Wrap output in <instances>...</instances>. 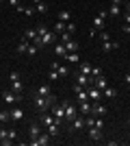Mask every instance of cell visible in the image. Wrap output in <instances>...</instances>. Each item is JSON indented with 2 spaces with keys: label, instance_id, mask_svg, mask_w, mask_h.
Here are the masks:
<instances>
[{
  "label": "cell",
  "instance_id": "9a60e30c",
  "mask_svg": "<svg viewBox=\"0 0 130 146\" xmlns=\"http://www.w3.org/2000/svg\"><path fill=\"white\" fill-rule=\"evenodd\" d=\"M54 55L59 57V59H65V55H67V50H65V44H54Z\"/></svg>",
  "mask_w": 130,
  "mask_h": 146
},
{
  "label": "cell",
  "instance_id": "ab89813d",
  "mask_svg": "<svg viewBox=\"0 0 130 146\" xmlns=\"http://www.w3.org/2000/svg\"><path fill=\"white\" fill-rule=\"evenodd\" d=\"M65 31H67V33H76V24L74 22H67V24H65Z\"/></svg>",
  "mask_w": 130,
  "mask_h": 146
},
{
  "label": "cell",
  "instance_id": "c3c4849f",
  "mask_svg": "<svg viewBox=\"0 0 130 146\" xmlns=\"http://www.w3.org/2000/svg\"><path fill=\"white\" fill-rule=\"evenodd\" d=\"M7 2H9V5H11V7H15V9H18V7H20V0H7Z\"/></svg>",
  "mask_w": 130,
  "mask_h": 146
},
{
  "label": "cell",
  "instance_id": "cb8c5ba5",
  "mask_svg": "<svg viewBox=\"0 0 130 146\" xmlns=\"http://www.w3.org/2000/svg\"><path fill=\"white\" fill-rule=\"evenodd\" d=\"M11 90L15 92V94H20V92L24 90V83H22V79H20V81H11Z\"/></svg>",
  "mask_w": 130,
  "mask_h": 146
},
{
  "label": "cell",
  "instance_id": "277c9868",
  "mask_svg": "<svg viewBox=\"0 0 130 146\" xmlns=\"http://www.w3.org/2000/svg\"><path fill=\"white\" fill-rule=\"evenodd\" d=\"M50 113L54 116V120L59 122V124H63V122H65V107H63V103H61V105L54 103L52 107H50Z\"/></svg>",
  "mask_w": 130,
  "mask_h": 146
},
{
  "label": "cell",
  "instance_id": "7402d4cb",
  "mask_svg": "<svg viewBox=\"0 0 130 146\" xmlns=\"http://www.w3.org/2000/svg\"><path fill=\"white\" fill-rule=\"evenodd\" d=\"M56 20H61V22L67 24V22H72V13H69L67 9H65V11H59V18H56Z\"/></svg>",
  "mask_w": 130,
  "mask_h": 146
},
{
  "label": "cell",
  "instance_id": "6da1fadb",
  "mask_svg": "<svg viewBox=\"0 0 130 146\" xmlns=\"http://www.w3.org/2000/svg\"><path fill=\"white\" fill-rule=\"evenodd\" d=\"M31 100H33V105L39 109V113L41 111H50V107L56 103V98L50 94V96H37V94H31Z\"/></svg>",
  "mask_w": 130,
  "mask_h": 146
},
{
  "label": "cell",
  "instance_id": "9c48e42d",
  "mask_svg": "<svg viewBox=\"0 0 130 146\" xmlns=\"http://www.w3.org/2000/svg\"><path fill=\"white\" fill-rule=\"evenodd\" d=\"M9 113H11V120H13V122L24 120V109H22V107H11V109H9Z\"/></svg>",
  "mask_w": 130,
  "mask_h": 146
},
{
  "label": "cell",
  "instance_id": "7c38bea8",
  "mask_svg": "<svg viewBox=\"0 0 130 146\" xmlns=\"http://www.w3.org/2000/svg\"><path fill=\"white\" fill-rule=\"evenodd\" d=\"M39 135H41V127H39L37 122H33L31 127H28V137H31V140H37Z\"/></svg>",
  "mask_w": 130,
  "mask_h": 146
},
{
  "label": "cell",
  "instance_id": "bcb514c9",
  "mask_svg": "<svg viewBox=\"0 0 130 146\" xmlns=\"http://www.w3.org/2000/svg\"><path fill=\"white\" fill-rule=\"evenodd\" d=\"M7 131H9V129H2V127H0V142L7 140Z\"/></svg>",
  "mask_w": 130,
  "mask_h": 146
},
{
  "label": "cell",
  "instance_id": "ac0fdd59",
  "mask_svg": "<svg viewBox=\"0 0 130 146\" xmlns=\"http://www.w3.org/2000/svg\"><path fill=\"white\" fill-rule=\"evenodd\" d=\"M78 111H80V116H89V113H91V100H87V103H80Z\"/></svg>",
  "mask_w": 130,
  "mask_h": 146
},
{
  "label": "cell",
  "instance_id": "603a6c76",
  "mask_svg": "<svg viewBox=\"0 0 130 146\" xmlns=\"http://www.w3.org/2000/svg\"><path fill=\"white\" fill-rule=\"evenodd\" d=\"M22 37H24V39H28V42H33V39L37 37V31H35V29H26Z\"/></svg>",
  "mask_w": 130,
  "mask_h": 146
},
{
  "label": "cell",
  "instance_id": "44dd1931",
  "mask_svg": "<svg viewBox=\"0 0 130 146\" xmlns=\"http://www.w3.org/2000/svg\"><path fill=\"white\" fill-rule=\"evenodd\" d=\"M33 94H37V96H50V87L48 85H39V87H35Z\"/></svg>",
  "mask_w": 130,
  "mask_h": 146
},
{
  "label": "cell",
  "instance_id": "8fae6325",
  "mask_svg": "<svg viewBox=\"0 0 130 146\" xmlns=\"http://www.w3.org/2000/svg\"><path fill=\"white\" fill-rule=\"evenodd\" d=\"M87 94H89V100H91V103H100V90L95 85L87 87Z\"/></svg>",
  "mask_w": 130,
  "mask_h": 146
},
{
  "label": "cell",
  "instance_id": "d4e9b609",
  "mask_svg": "<svg viewBox=\"0 0 130 146\" xmlns=\"http://www.w3.org/2000/svg\"><path fill=\"white\" fill-rule=\"evenodd\" d=\"M102 92H104V96H106V98H117V90H115V87H108V85H106Z\"/></svg>",
  "mask_w": 130,
  "mask_h": 146
},
{
  "label": "cell",
  "instance_id": "4dcf8cb0",
  "mask_svg": "<svg viewBox=\"0 0 130 146\" xmlns=\"http://www.w3.org/2000/svg\"><path fill=\"white\" fill-rule=\"evenodd\" d=\"M35 9H37V13H48V7L43 5V0H39V2H35Z\"/></svg>",
  "mask_w": 130,
  "mask_h": 146
},
{
  "label": "cell",
  "instance_id": "f6af8a7d",
  "mask_svg": "<svg viewBox=\"0 0 130 146\" xmlns=\"http://www.w3.org/2000/svg\"><path fill=\"white\" fill-rule=\"evenodd\" d=\"M22 76H20V72H11L9 74V81H20Z\"/></svg>",
  "mask_w": 130,
  "mask_h": 146
},
{
  "label": "cell",
  "instance_id": "f1b7e54d",
  "mask_svg": "<svg viewBox=\"0 0 130 146\" xmlns=\"http://www.w3.org/2000/svg\"><path fill=\"white\" fill-rule=\"evenodd\" d=\"M54 33H56V35H61V33H65V22H61V20H56V24H54Z\"/></svg>",
  "mask_w": 130,
  "mask_h": 146
},
{
  "label": "cell",
  "instance_id": "3957f363",
  "mask_svg": "<svg viewBox=\"0 0 130 146\" xmlns=\"http://www.w3.org/2000/svg\"><path fill=\"white\" fill-rule=\"evenodd\" d=\"M74 81L78 83V85H82V87H89V85H93V81H95V79H93L91 74H82L80 70H76V72H74Z\"/></svg>",
  "mask_w": 130,
  "mask_h": 146
},
{
  "label": "cell",
  "instance_id": "816d5d0a",
  "mask_svg": "<svg viewBox=\"0 0 130 146\" xmlns=\"http://www.w3.org/2000/svg\"><path fill=\"white\" fill-rule=\"evenodd\" d=\"M126 11H130V0H128V2H126Z\"/></svg>",
  "mask_w": 130,
  "mask_h": 146
},
{
  "label": "cell",
  "instance_id": "db71d44e",
  "mask_svg": "<svg viewBox=\"0 0 130 146\" xmlns=\"http://www.w3.org/2000/svg\"><path fill=\"white\" fill-rule=\"evenodd\" d=\"M35 2H39V0H33V5H35Z\"/></svg>",
  "mask_w": 130,
  "mask_h": 146
},
{
  "label": "cell",
  "instance_id": "f35d334b",
  "mask_svg": "<svg viewBox=\"0 0 130 146\" xmlns=\"http://www.w3.org/2000/svg\"><path fill=\"white\" fill-rule=\"evenodd\" d=\"M24 13H26V15H31V18H33V15L37 13V9H35V7H24Z\"/></svg>",
  "mask_w": 130,
  "mask_h": 146
},
{
  "label": "cell",
  "instance_id": "681fc988",
  "mask_svg": "<svg viewBox=\"0 0 130 146\" xmlns=\"http://www.w3.org/2000/svg\"><path fill=\"white\" fill-rule=\"evenodd\" d=\"M124 81H126V83L130 85V72H126V74H124Z\"/></svg>",
  "mask_w": 130,
  "mask_h": 146
},
{
  "label": "cell",
  "instance_id": "9f6ffc18",
  "mask_svg": "<svg viewBox=\"0 0 130 146\" xmlns=\"http://www.w3.org/2000/svg\"><path fill=\"white\" fill-rule=\"evenodd\" d=\"M128 127H130V120H128Z\"/></svg>",
  "mask_w": 130,
  "mask_h": 146
},
{
  "label": "cell",
  "instance_id": "4316f807",
  "mask_svg": "<svg viewBox=\"0 0 130 146\" xmlns=\"http://www.w3.org/2000/svg\"><path fill=\"white\" fill-rule=\"evenodd\" d=\"M65 50H67V52H76V50H78V42H74V39H69V42L65 44Z\"/></svg>",
  "mask_w": 130,
  "mask_h": 146
},
{
  "label": "cell",
  "instance_id": "d590c367",
  "mask_svg": "<svg viewBox=\"0 0 130 146\" xmlns=\"http://www.w3.org/2000/svg\"><path fill=\"white\" fill-rule=\"evenodd\" d=\"M7 137H9L11 142H15L18 140V131H15V129H9V131H7Z\"/></svg>",
  "mask_w": 130,
  "mask_h": 146
},
{
  "label": "cell",
  "instance_id": "7bdbcfd3",
  "mask_svg": "<svg viewBox=\"0 0 130 146\" xmlns=\"http://www.w3.org/2000/svg\"><path fill=\"white\" fill-rule=\"evenodd\" d=\"M93 127H98V129H104V120L95 116V122H93Z\"/></svg>",
  "mask_w": 130,
  "mask_h": 146
},
{
  "label": "cell",
  "instance_id": "f546056e",
  "mask_svg": "<svg viewBox=\"0 0 130 146\" xmlns=\"http://www.w3.org/2000/svg\"><path fill=\"white\" fill-rule=\"evenodd\" d=\"M28 46H31V42L22 37V42H20V46H18V52H26V50H28Z\"/></svg>",
  "mask_w": 130,
  "mask_h": 146
},
{
  "label": "cell",
  "instance_id": "d6a6232c",
  "mask_svg": "<svg viewBox=\"0 0 130 146\" xmlns=\"http://www.w3.org/2000/svg\"><path fill=\"white\" fill-rule=\"evenodd\" d=\"M65 59H67L69 63H78V61H80V59H78V55H76V52H67V55H65Z\"/></svg>",
  "mask_w": 130,
  "mask_h": 146
},
{
  "label": "cell",
  "instance_id": "7dc6e473",
  "mask_svg": "<svg viewBox=\"0 0 130 146\" xmlns=\"http://www.w3.org/2000/svg\"><path fill=\"white\" fill-rule=\"evenodd\" d=\"M122 18H124V22H126V24H130V11L122 13Z\"/></svg>",
  "mask_w": 130,
  "mask_h": 146
},
{
  "label": "cell",
  "instance_id": "ba28073f",
  "mask_svg": "<svg viewBox=\"0 0 130 146\" xmlns=\"http://www.w3.org/2000/svg\"><path fill=\"white\" fill-rule=\"evenodd\" d=\"M91 116H98V118H104L106 116V107L100 103H91Z\"/></svg>",
  "mask_w": 130,
  "mask_h": 146
},
{
  "label": "cell",
  "instance_id": "484cf974",
  "mask_svg": "<svg viewBox=\"0 0 130 146\" xmlns=\"http://www.w3.org/2000/svg\"><path fill=\"white\" fill-rule=\"evenodd\" d=\"M93 29H95V31H104V18H100V15H98V18H93Z\"/></svg>",
  "mask_w": 130,
  "mask_h": 146
},
{
  "label": "cell",
  "instance_id": "4fadbf2b",
  "mask_svg": "<svg viewBox=\"0 0 130 146\" xmlns=\"http://www.w3.org/2000/svg\"><path fill=\"white\" fill-rule=\"evenodd\" d=\"M46 131H48V133L52 135V137H59V135H61V124L52 122V124H48V127H46Z\"/></svg>",
  "mask_w": 130,
  "mask_h": 146
},
{
  "label": "cell",
  "instance_id": "e575fe53",
  "mask_svg": "<svg viewBox=\"0 0 130 146\" xmlns=\"http://www.w3.org/2000/svg\"><path fill=\"white\" fill-rule=\"evenodd\" d=\"M48 79H50V81H59L61 76H59V72H56V70H52V68H50V70H48Z\"/></svg>",
  "mask_w": 130,
  "mask_h": 146
},
{
  "label": "cell",
  "instance_id": "11a10c76",
  "mask_svg": "<svg viewBox=\"0 0 130 146\" xmlns=\"http://www.w3.org/2000/svg\"><path fill=\"white\" fill-rule=\"evenodd\" d=\"M2 2H5V0H0V5H2Z\"/></svg>",
  "mask_w": 130,
  "mask_h": 146
},
{
  "label": "cell",
  "instance_id": "b9f144b4",
  "mask_svg": "<svg viewBox=\"0 0 130 146\" xmlns=\"http://www.w3.org/2000/svg\"><path fill=\"white\" fill-rule=\"evenodd\" d=\"M91 76L95 79V76H102V68H91Z\"/></svg>",
  "mask_w": 130,
  "mask_h": 146
},
{
  "label": "cell",
  "instance_id": "7a4b0ae2",
  "mask_svg": "<svg viewBox=\"0 0 130 146\" xmlns=\"http://www.w3.org/2000/svg\"><path fill=\"white\" fill-rule=\"evenodd\" d=\"M63 107H65V122H72L80 111H78V107H76V103H72V100H65L63 103Z\"/></svg>",
  "mask_w": 130,
  "mask_h": 146
},
{
  "label": "cell",
  "instance_id": "6f0895ef",
  "mask_svg": "<svg viewBox=\"0 0 130 146\" xmlns=\"http://www.w3.org/2000/svg\"><path fill=\"white\" fill-rule=\"evenodd\" d=\"M113 2H117V0H113Z\"/></svg>",
  "mask_w": 130,
  "mask_h": 146
},
{
  "label": "cell",
  "instance_id": "74e56055",
  "mask_svg": "<svg viewBox=\"0 0 130 146\" xmlns=\"http://www.w3.org/2000/svg\"><path fill=\"white\" fill-rule=\"evenodd\" d=\"M35 31H37V35H46V33H48L46 24H37V26H35Z\"/></svg>",
  "mask_w": 130,
  "mask_h": 146
},
{
  "label": "cell",
  "instance_id": "8992f818",
  "mask_svg": "<svg viewBox=\"0 0 130 146\" xmlns=\"http://www.w3.org/2000/svg\"><path fill=\"white\" fill-rule=\"evenodd\" d=\"M2 100L7 105H13V103H20V94H15L13 90H5L2 92Z\"/></svg>",
  "mask_w": 130,
  "mask_h": 146
},
{
  "label": "cell",
  "instance_id": "52a82bcc",
  "mask_svg": "<svg viewBox=\"0 0 130 146\" xmlns=\"http://www.w3.org/2000/svg\"><path fill=\"white\" fill-rule=\"evenodd\" d=\"M50 140H52V135L46 131V133L39 135L37 140H31V146H48V144H50Z\"/></svg>",
  "mask_w": 130,
  "mask_h": 146
},
{
  "label": "cell",
  "instance_id": "1f68e13d",
  "mask_svg": "<svg viewBox=\"0 0 130 146\" xmlns=\"http://www.w3.org/2000/svg\"><path fill=\"white\" fill-rule=\"evenodd\" d=\"M11 120V113H9V109H2L0 111V122H9Z\"/></svg>",
  "mask_w": 130,
  "mask_h": 146
},
{
  "label": "cell",
  "instance_id": "ee69618b",
  "mask_svg": "<svg viewBox=\"0 0 130 146\" xmlns=\"http://www.w3.org/2000/svg\"><path fill=\"white\" fill-rule=\"evenodd\" d=\"M100 39H102V42H108V39H111V35H108L106 31H100Z\"/></svg>",
  "mask_w": 130,
  "mask_h": 146
},
{
  "label": "cell",
  "instance_id": "5b68a950",
  "mask_svg": "<svg viewBox=\"0 0 130 146\" xmlns=\"http://www.w3.org/2000/svg\"><path fill=\"white\" fill-rule=\"evenodd\" d=\"M67 124H69V133H74V131H80V129H85V118L78 113V116H76L72 122H67Z\"/></svg>",
  "mask_w": 130,
  "mask_h": 146
},
{
  "label": "cell",
  "instance_id": "83f0119b",
  "mask_svg": "<svg viewBox=\"0 0 130 146\" xmlns=\"http://www.w3.org/2000/svg\"><path fill=\"white\" fill-rule=\"evenodd\" d=\"M91 68H93V66H91V63H89V61H82L78 70H80L82 74H91Z\"/></svg>",
  "mask_w": 130,
  "mask_h": 146
},
{
  "label": "cell",
  "instance_id": "f907efd6",
  "mask_svg": "<svg viewBox=\"0 0 130 146\" xmlns=\"http://www.w3.org/2000/svg\"><path fill=\"white\" fill-rule=\"evenodd\" d=\"M122 31H124V33H130V24H124V26H122Z\"/></svg>",
  "mask_w": 130,
  "mask_h": 146
},
{
  "label": "cell",
  "instance_id": "ffe728a7",
  "mask_svg": "<svg viewBox=\"0 0 130 146\" xmlns=\"http://www.w3.org/2000/svg\"><path fill=\"white\" fill-rule=\"evenodd\" d=\"M115 48H119L117 42H111V39H108V42L102 44V50H104V52H111V50H115Z\"/></svg>",
  "mask_w": 130,
  "mask_h": 146
},
{
  "label": "cell",
  "instance_id": "e0dca14e",
  "mask_svg": "<svg viewBox=\"0 0 130 146\" xmlns=\"http://www.w3.org/2000/svg\"><path fill=\"white\" fill-rule=\"evenodd\" d=\"M93 85H95V87H98L100 92H102V90H104L106 85H108V81H106V76L102 74V76H95V81H93Z\"/></svg>",
  "mask_w": 130,
  "mask_h": 146
},
{
  "label": "cell",
  "instance_id": "8d00e7d4",
  "mask_svg": "<svg viewBox=\"0 0 130 146\" xmlns=\"http://www.w3.org/2000/svg\"><path fill=\"white\" fill-rule=\"evenodd\" d=\"M59 37H61V44H67L69 39H72V33H67V31H65V33H61Z\"/></svg>",
  "mask_w": 130,
  "mask_h": 146
},
{
  "label": "cell",
  "instance_id": "5bb4252c",
  "mask_svg": "<svg viewBox=\"0 0 130 146\" xmlns=\"http://www.w3.org/2000/svg\"><path fill=\"white\" fill-rule=\"evenodd\" d=\"M39 37H41L43 46H52V44H54V39H56V35H54V33H50V31L46 33V35H39Z\"/></svg>",
  "mask_w": 130,
  "mask_h": 146
},
{
  "label": "cell",
  "instance_id": "836d02e7",
  "mask_svg": "<svg viewBox=\"0 0 130 146\" xmlns=\"http://www.w3.org/2000/svg\"><path fill=\"white\" fill-rule=\"evenodd\" d=\"M56 72H59V76H67L69 70H67L65 66H61V63H59V66H56Z\"/></svg>",
  "mask_w": 130,
  "mask_h": 146
},
{
  "label": "cell",
  "instance_id": "30bf717a",
  "mask_svg": "<svg viewBox=\"0 0 130 146\" xmlns=\"http://www.w3.org/2000/svg\"><path fill=\"white\" fill-rule=\"evenodd\" d=\"M89 137H91L93 142H102V140H104L102 129H98V127H89Z\"/></svg>",
  "mask_w": 130,
  "mask_h": 146
},
{
  "label": "cell",
  "instance_id": "2e32d148",
  "mask_svg": "<svg viewBox=\"0 0 130 146\" xmlns=\"http://www.w3.org/2000/svg\"><path fill=\"white\" fill-rule=\"evenodd\" d=\"M108 15H113V18H119V15H122V7H119V2H113V5L108 7Z\"/></svg>",
  "mask_w": 130,
  "mask_h": 146
},
{
  "label": "cell",
  "instance_id": "f5cc1de1",
  "mask_svg": "<svg viewBox=\"0 0 130 146\" xmlns=\"http://www.w3.org/2000/svg\"><path fill=\"white\" fill-rule=\"evenodd\" d=\"M117 2H128V0H117Z\"/></svg>",
  "mask_w": 130,
  "mask_h": 146
},
{
  "label": "cell",
  "instance_id": "60d3db41",
  "mask_svg": "<svg viewBox=\"0 0 130 146\" xmlns=\"http://www.w3.org/2000/svg\"><path fill=\"white\" fill-rule=\"evenodd\" d=\"M37 50H39L37 46H35V44H31V46H28V50H26V52H28V55L33 57V55H37Z\"/></svg>",
  "mask_w": 130,
  "mask_h": 146
},
{
  "label": "cell",
  "instance_id": "d6986e66",
  "mask_svg": "<svg viewBox=\"0 0 130 146\" xmlns=\"http://www.w3.org/2000/svg\"><path fill=\"white\" fill-rule=\"evenodd\" d=\"M76 100H78V105H80V103H87V100H89V94H87L85 87H82L80 92H76Z\"/></svg>",
  "mask_w": 130,
  "mask_h": 146
}]
</instances>
